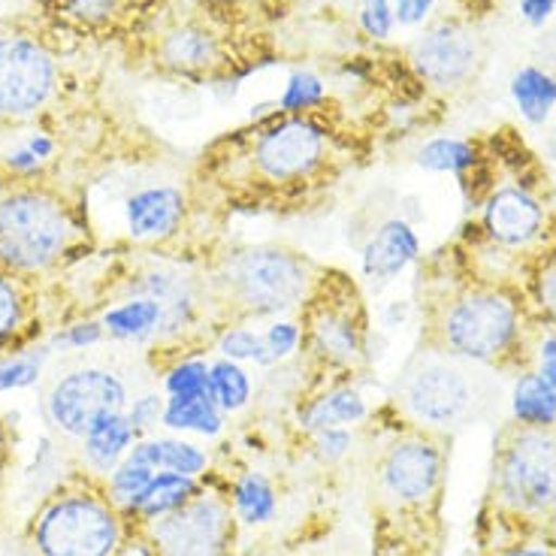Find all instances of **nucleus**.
Segmentation results:
<instances>
[{
	"mask_svg": "<svg viewBox=\"0 0 556 556\" xmlns=\"http://www.w3.org/2000/svg\"><path fill=\"white\" fill-rule=\"evenodd\" d=\"M15 318H18V300H15L13 288L0 278V336L13 330Z\"/></svg>",
	"mask_w": 556,
	"mask_h": 556,
	"instance_id": "obj_37",
	"label": "nucleus"
},
{
	"mask_svg": "<svg viewBox=\"0 0 556 556\" xmlns=\"http://www.w3.org/2000/svg\"><path fill=\"white\" fill-rule=\"evenodd\" d=\"M233 285L261 312L293 306L306 288V266L285 251H249L233 264Z\"/></svg>",
	"mask_w": 556,
	"mask_h": 556,
	"instance_id": "obj_4",
	"label": "nucleus"
},
{
	"mask_svg": "<svg viewBox=\"0 0 556 556\" xmlns=\"http://www.w3.org/2000/svg\"><path fill=\"white\" fill-rule=\"evenodd\" d=\"M296 339H300V333H296L293 324H276V327L269 330V336L264 339L269 363L278 361V357H285V354H291L293 345H296Z\"/></svg>",
	"mask_w": 556,
	"mask_h": 556,
	"instance_id": "obj_34",
	"label": "nucleus"
},
{
	"mask_svg": "<svg viewBox=\"0 0 556 556\" xmlns=\"http://www.w3.org/2000/svg\"><path fill=\"white\" fill-rule=\"evenodd\" d=\"M88 457L98 463L100 469H110L112 463L118 459V454L130 445L134 439V420H127L118 412L115 415L100 417L98 424L88 430Z\"/></svg>",
	"mask_w": 556,
	"mask_h": 556,
	"instance_id": "obj_18",
	"label": "nucleus"
},
{
	"mask_svg": "<svg viewBox=\"0 0 556 556\" xmlns=\"http://www.w3.org/2000/svg\"><path fill=\"white\" fill-rule=\"evenodd\" d=\"M157 320H161V306L154 300H139V303H130V306L110 312L106 315V327L118 336H139L146 333V330H152Z\"/></svg>",
	"mask_w": 556,
	"mask_h": 556,
	"instance_id": "obj_24",
	"label": "nucleus"
},
{
	"mask_svg": "<svg viewBox=\"0 0 556 556\" xmlns=\"http://www.w3.org/2000/svg\"><path fill=\"white\" fill-rule=\"evenodd\" d=\"M408 405L430 424H454L469 408V381L451 366H427L408 381Z\"/></svg>",
	"mask_w": 556,
	"mask_h": 556,
	"instance_id": "obj_9",
	"label": "nucleus"
},
{
	"mask_svg": "<svg viewBox=\"0 0 556 556\" xmlns=\"http://www.w3.org/2000/svg\"><path fill=\"white\" fill-rule=\"evenodd\" d=\"M52 88V61L25 40H0V112L37 110Z\"/></svg>",
	"mask_w": 556,
	"mask_h": 556,
	"instance_id": "obj_7",
	"label": "nucleus"
},
{
	"mask_svg": "<svg viewBox=\"0 0 556 556\" xmlns=\"http://www.w3.org/2000/svg\"><path fill=\"white\" fill-rule=\"evenodd\" d=\"M320 83L315 76H308V73H296L288 85V91H285V100H281V106L285 110H306L308 103H315L320 98Z\"/></svg>",
	"mask_w": 556,
	"mask_h": 556,
	"instance_id": "obj_32",
	"label": "nucleus"
},
{
	"mask_svg": "<svg viewBox=\"0 0 556 556\" xmlns=\"http://www.w3.org/2000/svg\"><path fill=\"white\" fill-rule=\"evenodd\" d=\"M320 154V130L308 122H288L269 130L257 149V164L273 179H291L306 173Z\"/></svg>",
	"mask_w": 556,
	"mask_h": 556,
	"instance_id": "obj_10",
	"label": "nucleus"
},
{
	"mask_svg": "<svg viewBox=\"0 0 556 556\" xmlns=\"http://www.w3.org/2000/svg\"><path fill=\"white\" fill-rule=\"evenodd\" d=\"M37 544L46 556H106L115 544V520L98 502H58L40 520Z\"/></svg>",
	"mask_w": 556,
	"mask_h": 556,
	"instance_id": "obj_3",
	"label": "nucleus"
},
{
	"mask_svg": "<svg viewBox=\"0 0 556 556\" xmlns=\"http://www.w3.org/2000/svg\"><path fill=\"white\" fill-rule=\"evenodd\" d=\"M390 25H393V13L388 0H363V28L372 37H388Z\"/></svg>",
	"mask_w": 556,
	"mask_h": 556,
	"instance_id": "obj_33",
	"label": "nucleus"
},
{
	"mask_svg": "<svg viewBox=\"0 0 556 556\" xmlns=\"http://www.w3.org/2000/svg\"><path fill=\"white\" fill-rule=\"evenodd\" d=\"M420 164L430 169H463L472 164V149L457 139H435L420 152Z\"/></svg>",
	"mask_w": 556,
	"mask_h": 556,
	"instance_id": "obj_27",
	"label": "nucleus"
},
{
	"mask_svg": "<svg viewBox=\"0 0 556 556\" xmlns=\"http://www.w3.org/2000/svg\"><path fill=\"white\" fill-rule=\"evenodd\" d=\"M157 412H161V405H157V400H142V403H137V408H134V424H139V427H149L152 420H157Z\"/></svg>",
	"mask_w": 556,
	"mask_h": 556,
	"instance_id": "obj_41",
	"label": "nucleus"
},
{
	"mask_svg": "<svg viewBox=\"0 0 556 556\" xmlns=\"http://www.w3.org/2000/svg\"><path fill=\"white\" fill-rule=\"evenodd\" d=\"M415 61L427 79L435 85H451L472 70L475 46L463 30L439 28L417 42Z\"/></svg>",
	"mask_w": 556,
	"mask_h": 556,
	"instance_id": "obj_12",
	"label": "nucleus"
},
{
	"mask_svg": "<svg viewBox=\"0 0 556 556\" xmlns=\"http://www.w3.org/2000/svg\"><path fill=\"white\" fill-rule=\"evenodd\" d=\"M320 447H324V454H327V457H339V454L348 447V435L345 432L324 430V435H320Z\"/></svg>",
	"mask_w": 556,
	"mask_h": 556,
	"instance_id": "obj_40",
	"label": "nucleus"
},
{
	"mask_svg": "<svg viewBox=\"0 0 556 556\" xmlns=\"http://www.w3.org/2000/svg\"><path fill=\"white\" fill-rule=\"evenodd\" d=\"M208 381H212V396L222 403V408L233 412V408L245 405V400H249V378L233 363H218L208 372Z\"/></svg>",
	"mask_w": 556,
	"mask_h": 556,
	"instance_id": "obj_26",
	"label": "nucleus"
},
{
	"mask_svg": "<svg viewBox=\"0 0 556 556\" xmlns=\"http://www.w3.org/2000/svg\"><path fill=\"white\" fill-rule=\"evenodd\" d=\"M118 3L122 0H70V7H73V13H79L83 18H110L115 10H118Z\"/></svg>",
	"mask_w": 556,
	"mask_h": 556,
	"instance_id": "obj_36",
	"label": "nucleus"
},
{
	"mask_svg": "<svg viewBox=\"0 0 556 556\" xmlns=\"http://www.w3.org/2000/svg\"><path fill=\"white\" fill-rule=\"evenodd\" d=\"M542 296H544V306L551 308V312L556 315V269H551V273L542 278Z\"/></svg>",
	"mask_w": 556,
	"mask_h": 556,
	"instance_id": "obj_43",
	"label": "nucleus"
},
{
	"mask_svg": "<svg viewBox=\"0 0 556 556\" xmlns=\"http://www.w3.org/2000/svg\"><path fill=\"white\" fill-rule=\"evenodd\" d=\"M417 257V237L403 222H388L366 249V273L372 278H393Z\"/></svg>",
	"mask_w": 556,
	"mask_h": 556,
	"instance_id": "obj_15",
	"label": "nucleus"
},
{
	"mask_svg": "<svg viewBox=\"0 0 556 556\" xmlns=\"http://www.w3.org/2000/svg\"><path fill=\"white\" fill-rule=\"evenodd\" d=\"M164 420L176 430H197L206 435L222 430V415L215 412V403L203 400V396H173L164 412Z\"/></svg>",
	"mask_w": 556,
	"mask_h": 556,
	"instance_id": "obj_21",
	"label": "nucleus"
},
{
	"mask_svg": "<svg viewBox=\"0 0 556 556\" xmlns=\"http://www.w3.org/2000/svg\"><path fill=\"white\" fill-rule=\"evenodd\" d=\"M122 403H125V388L118 378L100 369H85V372L67 376L52 390L49 412L61 430L88 435L100 417L115 415Z\"/></svg>",
	"mask_w": 556,
	"mask_h": 556,
	"instance_id": "obj_5",
	"label": "nucleus"
},
{
	"mask_svg": "<svg viewBox=\"0 0 556 556\" xmlns=\"http://www.w3.org/2000/svg\"><path fill=\"white\" fill-rule=\"evenodd\" d=\"M318 339L324 342V348L336 354V357H354L357 351V336H354V327L342 318H324L318 324Z\"/></svg>",
	"mask_w": 556,
	"mask_h": 556,
	"instance_id": "obj_30",
	"label": "nucleus"
},
{
	"mask_svg": "<svg viewBox=\"0 0 556 556\" xmlns=\"http://www.w3.org/2000/svg\"><path fill=\"white\" fill-rule=\"evenodd\" d=\"M67 242V218L61 206L42 197L22 194L0 203V257L7 264L46 266Z\"/></svg>",
	"mask_w": 556,
	"mask_h": 556,
	"instance_id": "obj_1",
	"label": "nucleus"
},
{
	"mask_svg": "<svg viewBox=\"0 0 556 556\" xmlns=\"http://www.w3.org/2000/svg\"><path fill=\"white\" fill-rule=\"evenodd\" d=\"M167 58L176 67H206L215 58V42L203 30H179L169 37Z\"/></svg>",
	"mask_w": 556,
	"mask_h": 556,
	"instance_id": "obj_23",
	"label": "nucleus"
},
{
	"mask_svg": "<svg viewBox=\"0 0 556 556\" xmlns=\"http://www.w3.org/2000/svg\"><path fill=\"white\" fill-rule=\"evenodd\" d=\"M502 496L523 508L542 511L556 502V439L547 432H523L502 459Z\"/></svg>",
	"mask_w": 556,
	"mask_h": 556,
	"instance_id": "obj_2",
	"label": "nucleus"
},
{
	"mask_svg": "<svg viewBox=\"0 0 556 556\" xmlns=\"http://www.w3.org/2000/svg\"><path fill=\"white\" fill-rule=\"evenodd\" d=\"M224 354L227 357H237V361H261L269 363V354H266V342L264 339H257L249 330H233V333L224 336Z\"/></svg>",
	"mask_w": 556,
	"mask_h": 556,
	"instance_id": "obj_31",
	"label": "nucleus"
},
{
	"mask_svg": "<svg viewBox=\"0 0 556 556\" xmlns=\"http://www.w3.org/2000/svg\"><path fill=\"white\" fill-rule=\"evenodd\" d=\"M98 336H100V330L94 327V324H85V327H79V330H73L70 342H76V345H85V342H94Z\"/></svg>",
	"mask_w": 556,
	"mask_h": 556,
	"instance_id": "obj_44",
	"label": "nucleus"
},
{
	"mask_svg": "<svg viewBox=\"0 0 556 556\" xmlns=\"http://www.w3.org/2000/svg\"><path fill=\"white\" fill-rule=\"evenodd\" d=\"M194 493V481L188 475L179 472H157L149 481V486L142 490L134 502V508H139L142 515L157 517V515H169L181 508L188 496Z\"/></svg>",
	"mask_w": 556,
	"mask_h": 556,
	"instance_id": "obj_16",
	"label": "nucleus"
},
{
	"mask_svg": "<svg viewBox=\"0 0 556 556\" xmlns=\"http://www.w3.org/2000/svg\"><path fill=\"white\" fill-rule=\"evenodd\" d=\"M157 542L167 556H218L224 511L215 502H191L157 523Z\"/></svg>",
	"mask_w": 556,
	"mask_h": 556,
	"instance_id": "obj_8",
	"label": "nucleus"
},
{
	"mask_svg": "<svg viewBox=\"0 0 556 556\" xmlns=\"http://www.w3.org/2000/svg\"><path fill=\"white\" fill-rule=\"evenodd\" d=\"M432 3L435 0H396V18L403 25H417V22H424V15L430 13Z\"/></svg>",
	"mask_w": 556,
	"mask_h": 556,
	"instance_id": "obj_38",
	"label": "nucleus"
},
{
	"mask_svg": "<svg viewBox=\"0 0 556 556\" xmlns=\"http://www.w3.org/2000/svg\"><path fill=\"white\" fill-rule=\"evenodd\" d=\"M515 333V308L502 296L481 293L463 300L447 318V342L466 357H493Z\"/></svg>",
	"mask_w": 556,
	"mask_h": 556,
	"instance_id": "obj_6",
	"label": "nucleus"
},
{
	"mask_svg": "<svg viewBox=\"0 0 556 556\" xmlns=\"http://www.w3.org/2000/svg\"><path fill=\"white\" fill-rule=\"evenodd\" d=\"M515 415L532 427H547L556 420V388L544 376L523 378L515 390Z\"/></svg>",
	"mask_w": 556,
	"mask_h": 556,
	"instance_id": "obj_20",
	"label": "nucleus"
},
{
	"mask_svg": "<svg viewBox=\"0 0 556 556\" xmlns=\"http://www.w3.org/2000/svg\"><path fill=\"white\" fill-rule=\"evenodd\" d=\"M237 508L239 515L245 517L249 523H264L276 511V496L273 490L266 486L264 478H245L242 484L237 486Z\"/></svg>",
	"mask_w": 556,
	"mask_h": 556,
	"instance_id": "obj_25",
	"label": "nucleus"
},
{
	"mask_svg": "<svg viewBox=\"0 0 556 556\" xmlns=\"http://www.w3.org/2000/svg\"><path fill=\"white\" fill-rule=\"evenodd\" d=\"M130 459L146 463L154 472H179L188 478L200 472L206 463V457L194 445H185V442H149V445H139Z\"/></svg>",
	"mask_w": 556,
	"mask_h": 556,
	"instance_id": "obj_17",
	"label": "nucleus"
},
{
	"mask_svg": "<svg viewBox=\"0 0 556 556\" xmlns=\"http://www.w3.org/2000/svg\"><path fill=\"white\" fill-rule=\"evenodd\" d=\"M384 481H388L390 493H396L400 500H427L439 481V454L424 442L396 445L384 463Z\"/></svg>",
	"mask_w": 556,
	"mask_h": 556,
	"instance_id": "obj_11",
	"label": "nucleus"
},
{
	"mask_svg": "<svg viewBox=\"0 0 556 556\" xmlns=\"http://www.w3.org/2000/svg\"><path fill=\"white\" fill-rule=\"evenodd\" d=\"M542 376L556 388V339H547L542 348Z\"/></svg>",
	"mask_w": 556,
	"mask_h": 556,
	"instance_id": "obj_42",
	"label": "nucleus"
},
{
	"mask_svg": "<svg viewBox=\"0 0 556 556\" xmlns=\"http://www.w3.org/2000/svg\"><path fill=\"white\" fill-rule=\"evenodd\" d=\"M167 388L173 396H203L212 400V381L203 363H181L179 369L169 376Z\"/></svg>",
	"mask_w": 556,
	"mask_h": 556,
	"instance_id": "obj_28",
	"label": "nucleus"
},
{
	"mask_svg": "<svg viewBox=\"0 0 556 556\" xmlns=\"http://www.w3.org/2000/svg\"><path fill=\"white\" fill-rule=\"evenodd\" d=\"M37 378V363L34 361H18L0 366V388H22L30 384Z\"/></svg>",
	"mask_w": 556,
	"mask_h": 556,
	"instance_id": "obj_35",
	"label": "nucleus"
},
{
	"mask_svg": "<svg viewBox=\"0 0 556 556\" xmlns=\"http://www.w3.org/2000/svg\"><path fill=\"white\" fill-rule=\"evenodd\" d=\"M181 218V194L173 188H152L130 197L127 203V224L134 237H164L176 230Z\"/></svg>",
	"mask_w": 556,
	"mask_h": 556,
	"instance_id": "obj_14",
	"label": "nucleus"
},
{
	"mask_svg": "<svg viewBox=\"0 0 556 556\" xmlns=\"http://www.w3.org/2000/svg\"><path fill=\"white\" fill-rule=\"evenodd\" d=\"M539 224H542V212L535 206V200H529L520 191H502L486 206L490 233L500 242H508V245L527 242L539 230Z\"/></svg>",
	"mask_w": 556,
	"mask_h": 556,
	"instance_id": "obj_13",
	"label": "nucleus"
},
{
	"mask_svg": "<svg viewBox=\"0 0 556 556\" xmlns=\"http://www.w3.org/2000/svg\"><path fill=\"white\" fill-rule=\"evenodd\" d=\"M363 400L354 393V390H339V393H330L324 396L312 412H308V427L312 430H336L339 424H354L363 417Z\"/></svg>",
	"mask_w": 556,
	"mask_h": 556,
	"instance_id": "obj_22",
	"label": "nucleus"
},
{
	"mask_svg": "<svg viewBox=\"0 0 556 556\" xmlns=\"http://www.w3.org/2000/svg\"><path fill=\"white\" fill-rule=\"evenodd\" d=\"M556 0H520V13L527 15L532 25H542L547 15L554 13Z\"/></svg>",
	"mask_w": 556,
	"mask_h": 556,
	"instance_id": "obj_39",
	"label": "nucleus"
},
{
	"mask_svg": "<svg viewBox=\"0 0 556 556\" xmlns=\"http://www.w3.org/2000/svg\"><path fill=\"white\" fill-rule=\"evenodd\" d=\"M511 94H515L517 106L529 122H544L556 103V79H551L547 73L535 67L520 70L511 83Z\"/></svg>",
	"mask_w": 556,
	"mask_h": 556,
	"instance_id": "obj_19",
	"label": "nucleus"
},
{
	"mask_svg": "<svg viewBox=\"0 0 556 556\" xmlns=\"http://www.w3.org/2000/svg\"><path fill=\"white\" fill-rule=\"evenodd\" d=\"M154 469H149L146 463H137V459H127L125 466L115 472V478H112V490H115V496H118V502H125V505H130L134 508V502H137V496L149 486V481L154 478Z\"/></svg>",
	"mask_w": 556,
	"mask_h": 556,
	"instance_id": "obj_29",
	"label": "nucleus"
},
{
	"mask_svg": "<svg viewBox=\"0 0 556 556\" xmlns=\"http://www.w3.org/2000/svg\"><path fill=\"white\" fill-rule=\"evenodd\" d=\"M508 556H551V554H544V551H515V554H508Z\"/></svg>",
	"mask_w": 556,
	"mask_h": 556,
	"instance_id": "obj_45",
	"label": "nucleus"
}]
</instances>
